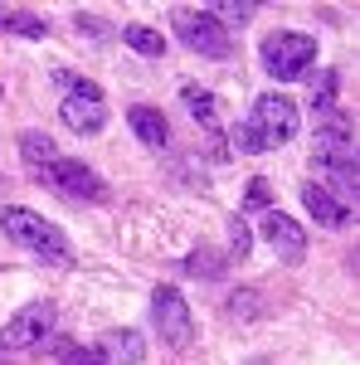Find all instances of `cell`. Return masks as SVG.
I'll return each instance as SVG.
<instances>
[{"label":"cell","mask_w":360,"mask_h":365,"mask_svg":"<svg viewBox=\"0 0 360 365\" xmlns=\"http://www.w3.org/2000/svg\"><path fill=\"white\" fill-rule=\"evenodd\" d=\"M0 29L5 34H20V39H49V20L44 15H29V10H0Z\"/></svg>","instance_id":"5bb4252c"},{"label":"cell","mask_w":360,"mask_h":365,"mask_svg":"<svg viewBox=\"0 0 360 365\" xmlns=\"http://www.w3.org/2000/svg\"><path fill=\"white\" fill-rule=\"evenodd\" d=\"M336 88H341V73H336V68L317 73V88H312V113H317V117L336 113Z\"/></svg>","instance_id":"ac0fdd59"},{"label":"cell","mask_w":360,"mask_h":365,"mask_svg":"<svg viewBox=\"0 0 360 365\" xmlns=\"http://www.w3.org/2000/svg\"><path fill=\"white\" fill-rule=\"evenodd\" d=\"M73 25H78V29H88V34H103V39H108V34H112V29L103 25V20H93V15H78Z\"/></svg>","instance_id":"d4e9b609"},{"label":"cell","mask_w":360,"mask_h":365,"mask_svg":"<svg viewBox=\"0 0 360 365\" xmlns=\"http://www.w3.org/2000/svg\"><path fill=\"white\" fill-rule=\"evenodd\" d=\"M93 351L103 356V365H141L146 361V341H141V331H132V327H112V331H103Z\"/></svg>","instance_id":"8fae6325"},{"label":"cell","mask_w":360,"mask_h":365,"mask_svg":"<svg viewBox=\"0 0 360 365\" xmlns=\"http://www.w3.org/2000/svg\"><path fill=\"white\" fill-rule=\"evenodd\" d=\"M312 151H317V161L322 166H341V161H356V122L341 113H326L317 117V141H312Z\"/></svg>","instance_id":"ba28073f"},{"label":"cell","mask_w":360,"mask_h":365,"mask_svg":"<svg viewBox=\"0 0 360 365\" xmlns=\"http://www.w3.org/2000/svg\"><path fill=\"white\" fill-rule=\"evenodd\" d=\"M127 122H132V132H137L151 151H166V146H170V127H166V117L156 113V108H132Z\"/></svg>","instance_id":"4fadbf2b"},{"label":"cell","mask_w":360,"mask_h":365,"mask_svg":"<svg viewBox=\"0 0 360 365\" xmlns=\"http://www.w3.org/2000/svg\"><path fill=\"white\" fill-rule=\"evenodd\" d=\"M244 122L253 127V137H258V151L287 146V141L297 137V103H292L287 93H263Z\"/></svg>","instance_id":"3957f363"},{"label":"cell","mask_w":360,"mask_h":365,"mask_svg":"<svg viewBox=\"0 0 360 365\" xmlns=\"http://www.w3.org/2000/svg\"><path fill=\"white\" fill-rule=\"evenodd\" d=\"M229 234H234V239H229V253H234V258H244V253H249V225H244V220H239V215H234V220H229Z\"/></svg>","instance_id":"7402d4cb"},{"label":"cell","mask_w":360,"mask_h":365,"mask_svg":"<svg viewBox=\"0 0 360 365\" xmlns=\"http://www.w3.org/2000/svg\"><path fill=\"white\" fill-rule=\"evenodd\" d=\"M180 103L190 108V117L200 122V127H215L220 122V103H215V93H205V88H180Z\"/></svg>","instance_id":"9a60e30c"},{"label":"cell","mask_w":360,"mask_h":365,"mask_svg":"<svg viewBox=\"0 0 360 365\" xmlns=\"http://www.w3.org/2000/svg\"><path fill=\"white\" fill-rule=\"evenodd\" d=\"M302 205H307V215H312L322 229H346V225H351V210L336 205V195L326 190V185H317V180H307V185H302Z\"/></svg>","instance_id":"7c38bea8"},{"label":"cell","mask_w":360,"mask_h":365,"mask_svg":"<svg viewBox=\"0 0 360 365\" xmlns=\"http://www.w3.org/2000/svg\"><path fill=\"white\" fill-rule=\"evenodd\" d=\"M170 25H175V34L185 39V49H195V54L234 58V39H229V29H224L210 10H175Z\"/></svg>","instance_id":"5b68a950"},{"label":"cell","mask_w":360,"mask_h":365,"mask_svg":"<svg viewBox=\"0 0 360 365\" xmlns=\"http://www.w3.org/2000/svg\"><path fill=\"white\" fill-rule=\"evenodd\" d=\"M263 239L273 244L277 258H287V263H297L307 253V234L302 225L292 220V215H282V210H268V220H263Z\"/></svg>","instance_id":"30bf717a"},{"label":"cell","mask_w":360,"mask_h":365,"mask_svg":"<svg viewBox=\"0 0 360 365\" xmlns=\"http://www.w3.org/2000/svg\"><path fill=\"white\" fill-rule=\"evenodd\" d=\"M253 307H258V292H249V287L229 297V317H253Z\"/></svg>","instance_id":"603a6c76"},{"label":"cell","mask_w":360,"mask_h":365,"mask_svg":"<svg viewBox=\"0 0 360 365\" xmlns=\"http://www.w3.org/2000/svg\"><path fill=\"white\" fill-rule=\"evenodd\" d=\"M34 180H44V185H54L58 195L68 200H108V185H103V175L83 161H73V156H54L44 170H29Z\"/></svg>","instance_id":"8992f818"},{"label":"cell","mask_w":360,"mask_h":365,"mask_svg":"<svg viewBox=\"0 0 360 365\" xmlns=\"http://www.w3.org/2000/svg\"><path fill=\"white\" fill-rule=\"evenodd\" d=\"M258 58H263V68L273 78H297V73H307V63L317 58V39L312 34H297V29H277V34L263 39Z\"/></svg>","instance_id":"277c9868"},{"label":"cell","mask_w":360,"mask_h":365,"mask_svg":"<svg viewBox=\"0 0 360 365\" xmlns=\"http://www.w3.org/2000/svg\"><path fill=\"white\" fill-rule=\"evenodd\" d=\"M54 83L63 88V103H58V117H63V127H73V132H103L108 127V103H103V88L78 78V73H68V68H58Z\"/></svg>","instance_id":"7a4b0ae2"},{"label":"cell","mask_w":360,"mask_h":365,"mask_svg":"<svg viewBox=\"0 0 360 365\" xmlns=\"http://www.w3.org/2000/svg\"><path fill=\"white\" fill-rule=\"evenodd\" d=\"M49 356H54L58 365H103L98 351H83V346H73V341H54V346H49Z\"/></svg>","instance_id":"d6986e66"},{"label":"cell","mask_w":360,"mask_h":365,"mask_svg":"<svg viewBox=\"0 0 360 365\" xmlns=\"http://www.w3.org/2000/svg\"><path fill=\"white\" fill-rule=\"evenodd\" d=\"M49 327H54V307H49V302L25 307L10 327H5V331H0V361H5V356H15V351H39L44 336H49Z\"/></svg>","instance_id":"9c48e42d"},{"label":"cell","mask_w":360,"mask_h":365,"mask_svg":"<svg viewBox=\"0 0 360 365\" xmlns=\"http://www.w3.org/2000/svg\"><path fill=\"white\" fill-rule=\"evenodd\" d=\"M185 268H190L195 278H224V258L215 249H195L190 258H185Z\"/></svg>","instance_id":"ffe728a7"},{"label":"cell","mask_w":360,"mask_h":365,"mask_svg":"<svg viewBox=\"0 0 360 365\" xmlns=\"http://www.w3.org/2000/svg\"><path fill=\"white\" fill-rule=\"evenodd\" d=\"M151 322H156V331L170 351H190L195 317H190V302L180 297V287H156L151 292Z\"/></svg>","instance_id":"52a82bcc"},{"label":"cell","mask_w":360,"mask_h":365,"mask_svg":"<svg viewBox=\"0 0 360 365\" xmlns=\"http://www.w3.org/2000/svg\"><path fill=\"white\" fill-rule=\"evenodd\" d=\"M20 156H25L29 170H44V166L58 156V146L44 137V132H25V137H20Z\"/></svg>","instance_id":"e0dca14e"},{"label":"cell","mask_w":360,"mask_h":365,"mask_svg":"<svg viewBox=\"0 0 360 365\" xmlns=\"http://www.w3.org/2000/svg\"><path fill=\"white\" fill-rule=\"evenodd\" d=\"M122 44H127V49H137V54H146V58H161V54H166V39H161L151 25H122Z\"/></svg>","instance_id":"2e32d148"},{"label":"cell","mask_w":360,"mask_h":365,"mask_svg":"<svg viewBox=\"0 0 360 365\" xmlns=\"http://www.w3.org/2000/svg\"><path fill=\"white\" fill-rule=\"evenodd\" d=\"M0 229H5V239H15V244L29 249L34 258H44V263H54V268H73L68 239H63L58 225H49L44 215H34L25 205H5V210H0Z\"/></svg>","instance_id":"6da1fadb"},{"label":"cell","mask_w":360,"mask_h":365,"mask_svg":"<svg viewBox=\"0 0 360 365\" xmlns=\"http://www.w3.org/2000/svg\"><path fill=\"white\" fill-rule=\"evenodd\" d=\"M210 15H215V20H249L253 15V5H234V0H224V5H215V10H210Z\"/></svg>","instance_id":"cb8c5ba5"},{"label":"cell","mask_w":360,"mask_h":365,"mask_svg":"<svg viewBox=\"0 0 360 365\" xmlns=\"http://www.w3.org/2000/svg\"><path fill=\"white\" fill-rule=\"evenodd\" d=\"M244 205H249V210H268V205H273V185H268L263 175H253L249 190H244Z\"/></svg>","instance_id":"44dd1931"}]
</instances>
